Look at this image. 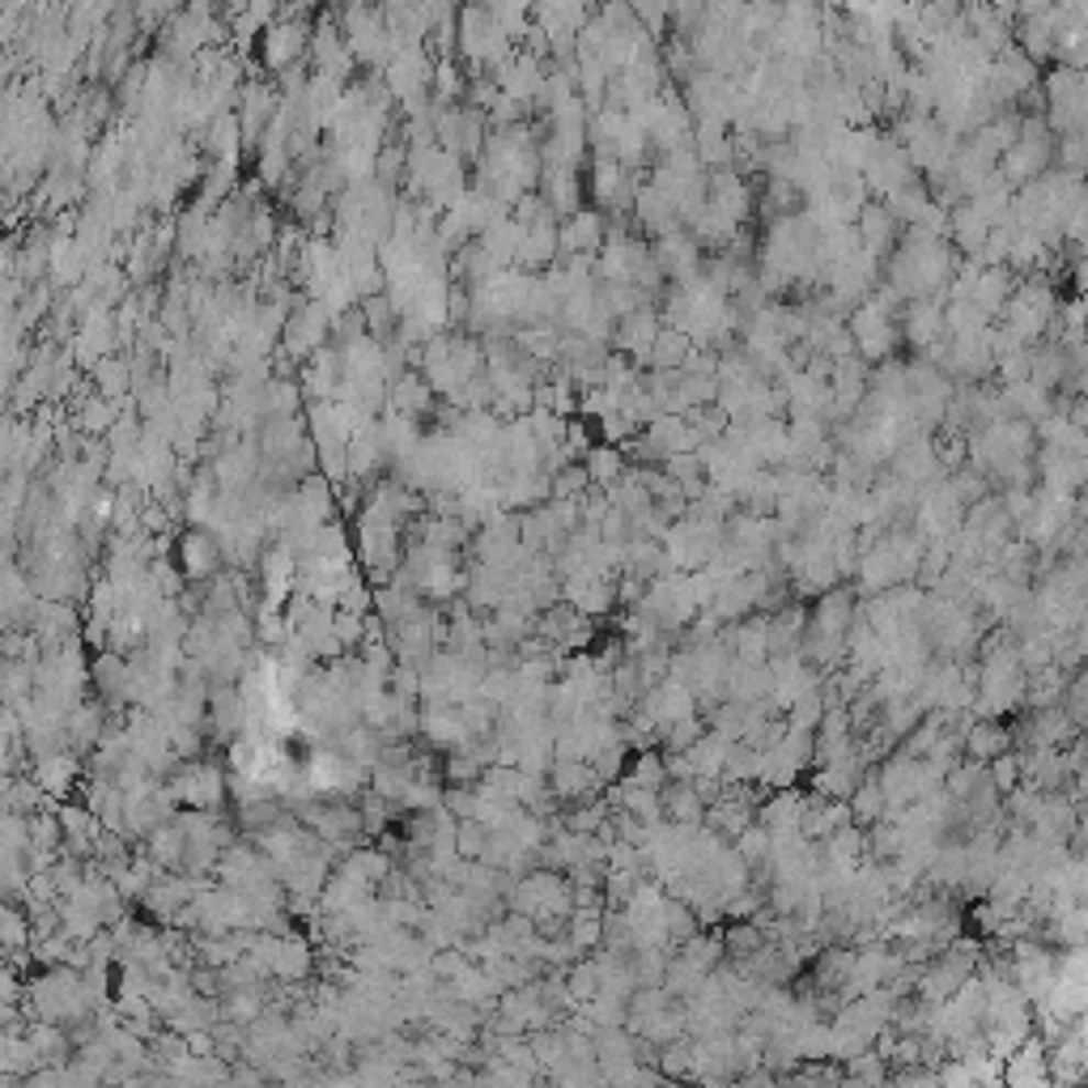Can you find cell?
<instances>
[{
	"label": "cell",
	"mask_w": 1088,
	"mask_h": 1088,
	"mask_svg": "<svg viewBox=\"0 0 1088 1088\" xmlns=\"http://www.w3.org/2000/svg\"><path fill=\"white\" fill-rule=\"evenodd\" d=\"M311 34L315 26L311 22H273L268 31L259 34V60L273 77H281L289 68L311 65Z\"/></svg>",
	"instance_id": "cell-1"
},
{
	"label": "cell",
	"mask_w": 1088,
	"mask_h": 1088,
	"mask_svg": "<svg viewBox=\"0 0 1088 1088\" xmlns=\"http://www.w3.org/2000/svg\"><path fill=\"white\" fill-rule=\"evenodd\" d=\"M323 345H332V315L323 311V302H311V298H302L298 302V311L289 315L286 332H281V349L293 357V362H311Z\"/></svg>",
	"instance_id": "cell-2"
},
{
	"label": "cell",
	"mask_w": 1088,
	"mask_h": 1088,
	"mask_svg": "<svg viewBox=\"0 0 1088 1088\" xmlns=\"http://www.w3.org/2000/svg\"><path fill=\"white\" fill-rule=\"evenodd\" d=\"M175 553H179V570H184L188 582H213L225 566L222 541L213 532H204V528H184Z\"/></svg>",
	"instance_id": "cell-3"
},
{
	"label": "cell",
	"mask_w": 1088,
	"mask_h": 1088,
	"mask_svg": "<svg viewBox=\"0 0 1088 1088\" xmlns=\"http://www.w3.org/2000/svg\"><path fill=\"white\" fill-rule=\"evenodd\" d=\"M387 413H404L417 417V421L438 413V396H434V387L425 384L421 370H409V375H400L396 384L387 387Z\"/></svg>",
	"instance_id": "cell-4"
},
{
	"label": "cell",
	"mask_w": 1088,
	"mask_h": 1088,
	"mask_svg": "<svg viewBox=\"0 0 1088 1088\" xmlns=\"http://www.w3.org/2000/svg\"><path fill=\"white\" fill-rule=\"evenodd\" d=\"M604 243H609V230L596 209H582L570 222H562V256H596L604 252Z\"/></svg>",
	"instance_id": "cell-5"
},
{
	"label": "cell",
	"mask_w": 1088,
	"mask_h": 1088,
	"mask_svg": "<svg viewBox=\"0 0 1088 1088\" xmlns=\"http://www.w3.org/2000/svg\"><path fill=\"white\" fill-rule=\"evenodd\" d=\"M90 379H95L98 396H107V400H132V366H129V357H120V353L102 357L95 370H90Z\"/></svg>",
	"instance_id": "cell-6"
},
{
	"label": "cell",
	"mask_w": 1088,
	"mask_h": 1088,
	"mask_svg": "<svg viewBox=\"0 0 1088 1088\" xmlns=\"http://www.w3.org/2000/svg\"><path fill=\"white\" fill-rule=\"evenodd\" d=\"M362 315H366V332H370L379 345H391V341H396V332H400V315H396V307H391V298H387V293L366 298V302H362Z\"/></svg>",
	"instance_id": "cell-7"
},
{
	"label": "cell",
	"mask_w": 1088,
	"mask_h": 1088,
	"mask_svg": "<svg viewBox=\"0 0 1088 1088\" xmlns=\"http://www.w3.org/2000/svg\"><path fill=\"white\" fill-rule=\"evenodd\" d=\"M591 192L600 204L617 209L625 200V170L617 166V158H596V170H591Z\"/></svg>",
	"instance_id": "cell-8"
},
{
	"label": "cell",
	"mask_w": 1088,
	"mask_h": 1088,
	"mask_svg": "<svg viewBox=\"0 0 1088 1088\" xmlns=\"http://www.w3.org/2000/svg\"><path fill=\"white\" fill-rule=\"evenodd\" d=\"M582 468H587V477H591L596 489L609 493L612 485H617V473H621V455L612 447H591L587 451V459H582Z\"/></svg>",
	"instance_id": "cell-9"
},
{
	"label": "cell",
	"mask_w": 1088,
	"mask_h": 1088,
	"mask_svg": "<svg viewBox=\"0 0 1088 1088\" xmlns=\"http://www.w3.org/2000/svg\"><path fill=\"white\" fill-rule=\"evenodd\" d=\"M362 630H366V621H362L357 612L336 609V621H332V634L341 639V646H353V642L362 639Z\"/></svg>",
	"instance_id": "cell-10"
},
{
	"label": "cell",
	"mask_w": 1088,
	"mask_h": 1088,
	"mask_svg": "<svg viewBox=\"0 0 1088 1088\" xmlns=\"http://www.w3.org/2000/svg\"><path fill=\"white\" fill-rule=\"evenodd\" d=\"M680 353H685V341H680L676 332H664V336L655 341V349H651V357H655V362L664 366V362H676Z\"/></svg>",
	"instance_id": "cell-11"
}]
</instances>
